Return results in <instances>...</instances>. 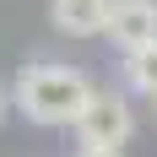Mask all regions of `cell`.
I'll return each mask as SVG.
<instances>
[{
	"instance_id": "5",
	"label": "cell",
	"mask_w": 157,
	"mask_h": 157,
	"mask_svg": "<svg viewBox=\"0 0 157 157\" xmlns=\"http://www.w3.org/2000/svg\"><path fill=\"white\" fill-rule=\"evenodd\" d=\"M125 87L136 98H152V103H157V44L125 54Z\"/></svg>"
},
{
	"instance_id": "7",
	"label": "cell",
	"mask_w": 157,
	"mask_h": 157,
	"mask_svg": "<svg viewBox=\"0 0 157 157\" xmlns=\"http://www.w3.org/2000/svg\"><path fill=\"white\" fill-rule=\"evenodd\" d=\"M6 114H11V87L0 81V119H6Z\"/></svg>"
},
{
	"instance_id": "1",
	"label": "cell",
	"mask_w": 157,
	"mask_h": 157,
	"mask_svg": "<svg viewBox=\"0 0 157 157\" xmlns=\"http://www.w3.org/2000/svg\"><path fill=\"white\" fill-rule=\"evenodd\" d=\"M92 98V76L81 65H54V60H33L16 71L11 81V109L27 119V125H44V130H65L76 125L81 109Z\"/></svg>"
},
{
	"instance_id": "2",
	"label": "cell",
	"mask_w": 157,
	"mask_h": 157,
	"mask_svg": "<svg viewBox=\"0 0 157 157\" xmlns=\"http://www.w3.org/2000/svg\"><path fill=\"white\" fill-rule=\"evenodd\" d=\"M71 130H76L81 146H109V152H119V146L136 136V114H130L125 92H114V87H92L87 109H81V119H76Z\"/></svg>"
},
{
	"instance_id": "3",
	"label": "cell",
	"mask_w": 157,
	"mask_h": 157,
	"mask_svg": "<svg viewBox=\"0 0 157 157\" xmlns=\"http://www.w3.org/2000/svg\"><path fill=\"white\" fill-rule=\"evenodd\" d=\"M109 38L125 49V54L157 44V0H114V11H109Z\"/></svg>"
},
{
	"instance_id": "6",
	"label": "cell",
	"mask_w": 157,
	"mask_h": 157,
	"mask_svg": "<svg viewBox=\"0 0 157 157\" xmlns=\"http://www.w3.org/2000/svg\"><path fill=\"white\" fill-rule=\"evenodd\" d=\"M76 157H125V152H109V146H81Z\"/></svg>"
},
{
	"instance_id": "4",
	"label": "cell",
	"mask_w": 157,
	"mask_h": 157,
	"mask_svg": "<svg viewBox=\"0 0 157 157\" xmlns=\"http://www.w3.org/2000/svg\"><path fill=\"white\" fill-rule=\"evenodd\" d=\"M114 0H49V22L65 38H103Z\"/></svg>"
}]
</instances>
